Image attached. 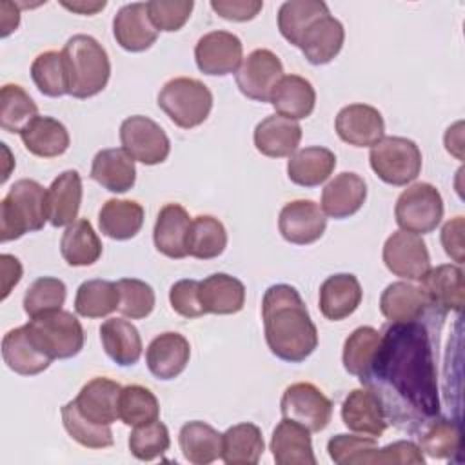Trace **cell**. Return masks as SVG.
Masks as SVG:
<instances>
[{
	"label": "cell",
	"mask_w": 465,
	"mask_h": 465,
	"mask_svg": "<svg viewBox=\"0 0 465 465\" xmlns=\"http://www.w3.org/2000/svg\"><path fill=\"white\" fill-rule=\"evenodd\" d=\"M360 381L380 396L389 421L401 427L425 423L440 412L430 340L420 322L385 325L372 365Z\"/></svg>",
	"instance_id": "obj_1"
},
{
	"label": "cell",
	"mask_w": 465,
	"mask_h": 465,
	"mask_svg": "<svg viewBox=\"0 0 465 465\" xmlns=\"http://www.w3.org/2000/svg\"><path fill=\"white\" fill-rule=\"evenodd\" d=\"M262 320L267 347L283 361L300 363L318 347V329L292 285L276 283L265 291Z\"/></svg>",
	"instance_id": "obj_2"
},
{
	"label": "cell",
	"mask_w": 465,
	"mask_h": 465,
	"mask_svg": "<svg viewBox=\"0 0 465 465\" xmlns=\"http://www.w3.org/2000/svg\"><path fill=\"white\" fill-rule=\"evenodd\" d=\"M45 222H49L47 189L31 178L15 182L0 202V242L5 243L36 232Z\"/></svg>",
	"instance_id": "obj_3"
},
{
	"label": "cell",
	"mask_w": 465,
	"mask_h": 465,
	"mask_svg": "<svg viewBox=\"0 0 465 465\" xmlns=\"http://www.w3.org/2000/svg\"><path fill=\"white\" fill-rule=\"evenodd\" d=\"M69 71V94L74 98H91L102 93L111 76L107 51L91 35L71 36L64 49Z\"/></svg>",
	"instance_id": "obj_4"
},
{
	"label": "cell",
	"mask_w": 465,
	"mask_h": 465,
	"mask_svg": "<svg viewBox=\"0 0 465 465\" xmlns=\"http://www.w3.org/2000/svg\"><path fill=\"white\" fill-rule=\"evenodd\" d=\"M24 327L31 343L51 360H67L84 349V327L69 311L58 309L35 316Z\"/></svg>",
	"instance_id": "obj_5"
},
{
	"label": "cell",
	"mask_w": 465,
	"mask_h": 465,
	"mask_svg": "<svg viewBox=\"0 0 465 465\" xmlns=\"http://www.w3.org/2000/svg\"><path fill=\"white\" fill-rule=\"evenodd\" d=\"M158 107L174 125L193 129L207 120L213 109V93L196 78L178 76L165 82L160 89Z\"/></svg>",
	"instance_id": "obj_6"
},
{
	"label": "cell",
	"mask_w": 465,
	"mask_h": 465,
	"mask_svg": "<svg viewBox=\"0 0 465 465\" xmlns=\"http://www.w3.org/2000/svg\"><path fill=\"white\" fill-rule=\"evenodd\" d=\"M421 151L403 136H383L371 147L369 163L376 176L389 185H407L421 171Z\"/></svg>",
	"instance_id": "obj_7"
},
{
	"label": "cell",
	"mask_w": 465,
	"mask_h": 465,
	"mask_svg": "<svg viewBox=\"0 0 465 465\" xmlns=\"http://www.w3.org/2000/svg\"><path fill=\"white\" fill-rule=\"evenodd\" d=\"M394 218L401 231L420 236L432 232L443 218V200L440 191L427 182L409 185L396 200Z\"/></svg>",
	"instance_id": "obj_8"
},
{
	"label": "cell",
	"mask_w": 465,
	"mask_h": 465,
	"mask_svg": "<svg viewBox=\"0 0 465 465\" xmlns=\"http://www.w3.org/2000/svg\"><path fill=\"white\" fill-rule=\"evenodd\" d=\"M122 149L134 160L145 165H156L167 160L171 142L165 131L149 116L133 114L120 125Z\"/></svg>",
	"instance_id": "obj_9"
},
{
	"label": "cell",
	"mask_w": 465,
	"mask_h": 465,
	"mask_svg": "<svg viewBox=\"0 0 465 465\" xmlns=\"http://www.w3.org/2000/svg\"><path fill=\"white\" fill-rule=\"evenodd\" d=\"M282 416L311 432L323 430L332 418V401L312 383L298 381L283 391L280 400Z\"/></svg>",
	"instance_id": "obj_10"
},
{
	"label": "cell",
	"mask_w": 465,
	"mask_h": 465,
	"mask_svg": "<svg viewBox=\"0 0 465 465\" xmlns=\"http://www.w3.org/2000/svg\"><path fill=\"white\" fill-rule=\"evenodd\" d=\"M385 267L403 280H421V276L430 269V256L427 245L420 234L409 231L392 232L381 252Z\"/></svg>",
	"instance_id": "obj_11"
},
{
	"label": "cell",
	"mask_w": 465,
	"mask_h": 465,
	"mask_svg": "<svg viewBox=\"0 0 465 465\" xmlns=\"http://www.w3.org/2000/svg\"><path fill=\"white\" fill-rule=\"evenodd\" d=\"M198 69L209 76H225L238 71L243 60L242 40L229 31H211L200 36L194 47Z\"/></svg>",
	"instance_id": "obj_12"
},
{
	"label": "cell",
	"mask_w": 465,
	"mask_h": 465,
	"mask_svg": "<svg viewBox=\"0 0 465 465\" xmlns=\"http://www.w3.org/2000/svg\"><path fill=\"white\" fill-rule=\"evenodd\" d=\"M282 76V60L271 49H254L242 60L236 71V85L243 96L254 102H269Z\"/></svg>",
	"instance_id": "obj_13"
},
{
	"label": "cell",
	"mask_w": 465,
	"mask_h": 465,
	"mask_svg": "<svg viewBox=\"0 0 465 465\" xmlns=\"http://www.w3.org/2000/svg\"><path fill=\"white\" fill-rule=\"evenodd\" d=\"M343 425L360 436L381 438L389 425V418L380 396L369 387L351 391L341 403Z\"/></svg>",
	"instance_id": "obj_14"
},
{
	"label": "cell",
	"mask_w": 465,
	"mask_h": 465,
	"mask_svg": "<svg viewBox=\"0 0 465 465\" xmlns=\"http://www.w3.org/2000/svg\"><path fill=\"white\" fill-rule=\"evenodd\" d=\"M340 140L352 147H372L385 134L381 113L367 104H349L341 107L334 120Z\"/></svg>",
	"instance_id": "obj_15"
},
{
	"label": "cell",
	"mask_w": 465,
	"mask_h": 465,
	"mask_svg": "<svg viewBox=\"0 0 465 465\" xmlns=\"http://www.w3.org/2000/svg\"><path fill=\"white\" fill-rule=\"evenodd\" d=\"M327 218L322 207L312 200H294L282 207L278 229L283 240L294 245H309L325 232Z\"/></svg>",
	"instance_id": "obj_16"
},
{
	"label": "cell",
	"mask_w": 465,
	"mask_h": 465,
	"mask_svg": "<svg viewBox=\"0 0 465 465\" xmlns=\"http://www.w3.org/2000/svg\"><path fill=\"white\" fill-rule=\"evenodd\" d=\"M113 35L116 44L125 51L142 53L149 49L156 42L158 31L149 20L145 2L122 5L113 18Z\"/></svg>",
	"instance_id": "obj_17"
},
{
	"label": "cell",
	"mask_w": 465,
	"mask_h": 465,
	"mask_svg": "<svg viewBox=\"0 0 465 465\" xmlns=\"http://www.w3.org/2000/svg\"><path fill=\"white\" fill-rule=\"evenodd\" d=\"M191 358V345L180 332H162L147 345L145 363L158 380H174L180 376Z\"/></svg>",
	"instance_id": "obj_18"
},
{
	"label": "cell",
	"mask_w": 465,
	"mask_h": 465,
	"mask_svg": "<svg viewBox=\"0 0 465 465\" xmlns=\"http://www.w3.org/2000/svg\"><path fill=\"white\" fill-rule=\"evenodd\" d=\"M193 218L182 207L180 203H167L160 209L154 229H153V240L158 252H162L167 258L182 260L189 256L187 252V242H189V231H191Z\"/></svg>",
	"instance_id": "obj_19"
},
{
	"label": "cell",
	"mask_w": 465,
	"mask_h": 465,
	"mask_svg": "<svg viewBox=\"0 0 465 465\" xmlns=\"http://www.w3.org/2000/svg\"><path fill=\"white\" fill-rule=\"evenodd\" d=\"M367 198V183L356 173L336 174L322 191V211L325 216L343 220L356 214Z\"/></svg>",
	"instance_id": "obj_20"
},
{
	"label": "cell",
	"mask_w": 465,
	"mask_h": 465,
	"mask_svg": "<svg viewBox=\"0 0 465 465\" xmlns=\"http://www.w3.org/2000/svg\"><path fill=\"white\" fill-rule=\"evenodd\" d=\"M420 289L429 300V305L440 307L441 311L460 312L463 307V271L458 265H438L429 269L421 280Z\"/></svg>",
	"instance_id": "obj_21"
},
{
	"label": "cell",
	"mask_w": 465,
	"mask_h": 465,
	"mask_svg": "<svg viewBox=\"0 0 465 465\" xmlns=\"http://www.w3.org/2000/svg\"><path fill=\"white\" fill-rule=\"evenodd\" d=\"M122 385L114 380L98 376L87 381L78 396L74 398V403L78 411L91 421L98 425H111L118 416V398H120Z\"/></svg>",
	"instance_id": "obj_22"
},
{
	"label": "cell",
	"mask_w": 465,
	"mask_h": 465,
	"mask_svg": "<svg viewBox=\"0 0 465 465\" xmlns=\"http://www.w3.org/2000/svg\"><path fill=\"white\" fill-rule=\"evenodd\" d=\"M343 40H345L343 24L338 18L331 16L329 13L318 18L303 33L298 47L302 49L309 64L325 65L338 56V53L343 47Z\"/></svg>",
	"instance_id": "obj_23"
},
{
	"label": "cell",
	"mask_w": 465,
	"mask_h": 465,
	"mask_svg": "<svg viewBox=\"0 0 465 465\" xmlns=\"http://www.w3.org/2000/svg\"><path fill=\"white\" fill-rule=\"evenodd\" d=\"M271 452L278 465H316L311 430L287 418L272 430Z\"/></svg>",
	"instance_id": "obj_24"
},
{
	"label": "cell",
	"mask_w": 465,
	"mask_h": 465,
	"mask_svg": "<svg viewBox=\"0 0 465 465\" xmlns=\"http://www.w3.org/2000/svg\"><path fill=\"white\" fill-rule=\"evenodd\" d=\"M254 147L269 158L291 156L302 140V127L296 120L271 114L254 127Z\"/></svg>",
	"instance_id": "obj_25"
},
{
	"label": "cell",
	"mask_w": 465,
	"mask_h": 465,
	"mask_svg": "<svg viewBox=\"0 0 465 465\" xmlns=\"http://www.w3.org/2000/svg\"><path fill=\"white\" fill-rule=\"evenodd\" d=\"M361 296L363 291L354 274H332L320 285V311L331 322L345 320L358 309Z\"/></svg>",
	"instance_id": "obj_26"
},
{
	"label": "cell",
	"mask_w": 465,
	"mask_h": 465,
	"mask_svg": "<svg viewBox=\"0 0 465 465\" xmlns=\"http://www.w3.org/2000/svg\"><path fill=\"white\" fill-rule=\"evenodd\" d=\"M82 203V178L78 171L60 173L47 187V218L53 227H64L76 222Z\"/></svg>",
	"instance_id": "obj_27"
},
{
	"label": "cell",
	"mask_w": 465,
	"mask_h": 465,
	"mask_svg": "<svg viewBox=\"0 0 465 465\" xmlns=\"http://www.w3.org/2000/svg\"><path fill=\"white\" fill-rule=\"evenodd\" d=\"M269 102L276 114L291 120H302L311 116L314 111L316 91L307 78L300 74H285L274 85Z\"/></svg>",
	"instance_id": "obj_28"
},
{
	"label": "cell",
	"mask_w": 465,
	"mask_h": 465,
	"mask_svg": "<svg viewBox=\"0 0 465 465\" xmlns=\"http://www.w3.org/2000/svg\"><path fill=\"white\" fill-rule=\"evenodd\" d=\"M20 140L24 147L40 158H54L69 149L71 138L62 122L53 116H35L22 131Z\"/></svg>",
	"instance_id": "obj_29"
},
{
	"label": "cell",
	"mask_w": 465,
	"mask_h": 465,
	"mask_svg": "<svg viewBox=\"0 0 465 465\" xmlns=\"http://www.w3.org/2000/svg\"><path fill=\"white\" fill-rule=\"evenodd\" d=\"M91 178L111 193H127L136 182L134 160L124 149H102L93 158Z\"/></svg>",
	"instance_id": "obj_30"
},
{
	"label": "cell",
	"mask_w": 465,
	"mask_h": 465,
	"mask_svg": "<svg viewBox=\"0 0 465 465\" xmlns=\"http://www.w3.org/2000/svg\"><path fill=\"white\" fill-rule=\"evenodd\" d=\"M336 167V154L320 145L294 151L287 162V176L302 187H316L323 183Z\"/></svg>",
	"instance_id": "obj_31"
},
{
	"label": "cell",
	"mask_w": 465,
	"mask_h": 465,
	"mask_svg": "<svg viewBox=\"0 0 465 465\" xmlns=\"http://www.w3.org/2000/svg\"><path fill=\"white\" fill-rule=\"evenodd\" d=\"M202 307L211 314H236L245 303V285L225 272H214L200 282Z\"/></svg>",
	"instance_id": "obj_32"
},
{
	"label": "cell",
	"mask_w": 465,
	"mask_h": 465,
	"mask_svg": "<svg viewBox=\"0 0 465 465\" xmlns=\"http://www.w3.org/2000/svg\"><path fill=\"white\" fill-rule=\"evenodd\" d=\"M429 300L420 287L409 282H394L380 296V311L391 323L418 322L427 311Z\"/></svg>",
	"instance_id": "obj_33"
},
{
	"label": "cell",
	"mask_w": 465,
	"mask_h": 465,
	"mask_svg": "<svg viewBox=\"0 0 465 465\" xmlns=\"http://www.w3.org/2000/svg\"><path fill=\"white\" fill-rule=\"evenodd\" d=\"M100 340L105 354L120 367L134 365L142 356L138 329L122 318H109L100 325Z\"/></svg>",
	"instance_id": "obj_34"
},
{
	"label": "cell",
	"mask_w": 465,
	"mask_h": 465,
	"mask_svg": "<svg viewBox=\"0 0 465 465\" xmlns=\"http://www.w3.org/2000/svg\"><path fill=\"white\" fill-rule=\"evenodd\" d=\"M4 363L20 376H35L51 365V358L42 354L29 340L25 327L11 329L2 338Z\"/></svg>",
	"instance_id": "obj_35"
},
{
	"label": "cell",
	"mask_w": 465,
	"mask_h": 465,
	"mask_svg": "<svg viewBox=\"0 0 465 465\" xmlns=\"http://www.w3.org/2000/svg\"><path fill=\"white\" fill-rule=\"evenodd\" d=\"M178 445L183 458L193 465H207L222 456V434L200 420L182 425Z\"/></svg>",
	"instance_id": "obj_36"
},
{
	"label": "cell",
	"mask_w": 465,
	"mask_h": 465,
	"mask_svg": "<svg viewBox=\"0 0 465 465\" xmlns=\"http://www.w3.org/2000/svg\"><path fill=\"white\" fill-rule=\"evenodd\" d=\"M265 450L263 436L254 423H238L222 434V460L227 465H256Z\"/></svg>",
	"instance_id": "obj_37"
},
{
	"label": "cell",
	"mask_w": 465,
	"mask_h": 465,
	"mask_svg": "<svg viewBox=\"0 0 465 465\" xmlns=\"http://www.w3.org/2000/svg\"><path fill=\"white\" fill-rule=\"evenodd\" d=\"M102 234L111 240L134 238L143 225V207L134 200H107L98 213Z\"/></svg>",
	"instance_id": "obj_38"
},
{
	"label": "cell",
	"mask_w": 465,
	"mask_h": 465,
	"mask_svg": "<svg viewBox=\"0 0 465 465\" xmlns=\"http://www.w3.org/2000/svg\"><path fill=\"white\" fill-rule=\"evenodd\" d=\"M60 254L71 267H87L102 256V242L91 222L80 218L67 225L60 238Z\"/></svg>",
	"instance_id": "obj_39"
},
{
	"label": "cell",
	"mask_w": 465,
	"mask_h": 465,
	"mask_svg": "<svg viewBox=\"0 0 465 465\" xmlns=\"http://www.w3.org/2000/svg\"><path fill=\"white\" fill-rule=\"evenodd\" d=\"M325 15L329 7L322 0H289L278 9V29L289 44L298 47L303 33Z\"/></svg>",
	"instance_id": "obj_40"
},
{
	"label": "cell",
	"mask_w": 465,
	"mask_h": 465,
	"mask_svg": "<svg viewBox=\"0 0 465 465\" xmlns=\"http://www.w3.org/2000/svg\"><path fill=\"white\" fill-rule=\"evenodd\" d=\"M380 340L381 332L371 325H361L354 329L343 343L341 360L345 371L361 380L372 365V360L380 347Z\"/></svg>",
	"instance_id": "obj_41"
},
{
	"label": "cell",
	"mask_w": 465,
	"mask_h": 465,
	"mask_svg": "<svg viewBox=\"0 0 465 465\" xmlns=\"http://www.w3.org/2000/svg\"><path fill=\"white\" fill-rule=\"evenodd\" d=\"M120 292L114 282L109 280H87L74 296V311L84 318H104L118 309Z\"/></svg>",
	"instance_id": "obj_42"
},
{
	"label": "cell",
	"mask_w": 465,
	"mask_h": 465,
	"mask_svg": "<svg viewBox=\"0 0 465 465\" xmlns=\"http://www.w3.org/2000/svg\"><path fill=\"white\" fill-rule=\"evenodd\" d=\"M225 247L227 231L218 218L211 214H200L193 218L187 242L189 256L198 260H213L220 256L225 251Z\"/></svg>",
	"instance_id": "obj_43"
},
{
	"label": "cell",
	"mask_w": 465,
	"mask_h": 465,
	"mask_svg": "<svg viewBox=\"0 0 465 465\" xmlns=\"http://www.w3.org/2000/svg\"><path fill=\"white\" fill-rule=\"evenodd\" d=\"M31 78L38 91L56 98L69 94V71L62 51H45L31 64Z\"/></svg>",
	"instance_id": "obj_44"
},
{
	"label": "cell",
	"mask_w": 465,
	"mask_h": 465,
	"mask_svg": "<svg viewBox=\"0 0 465 465\" xmlns=\"http://www.w3.org/2000/svg\"><path fill=\"white\" fill-rule=\"evenodd\" d=\"M461 432L456 421L447 418H432L423 423L418 436V447L430 458L447 460L460 450Z\"/></svg>",
	"instance_id": "obj_45"
},
{
	"label": "cell",
	"mask_w": 465,
	"mask_h": 465,
	"mask_svg": "<svg viewBox=\"0 0 465 465\" xmlns=\"http://www.w3.org/2000/svg\"><path fill=\"white\" fill-rule=\"evenodd\" d=\"M62 423L67 434L87 449H107L114 443L111 425H98L87 420L76 407L74 400L62 407Z\"/></svg>",
	"instance_id": "obj_46"
},
{
	"label": "cell",
	"mask_w": 465,
	"mask_h": 465,
	"mask_svg": "<svg viewBox=\"0 0 465 465\" xmlns=\"http://www.w3.org/2000/svg\"><path fill=\"white\" fill-rule=\"evenodd\" d=\"M35 116H38V107L25 89L18 84H5L0 91V127L20 134Z\"/></svg>",
	"instance_id": "obj_47"
},
{
	"label": "cell",
	"mask_w": 465,
	"mask_h": 465,
	"mask_svg": "<svg viewBox=\"0 0 465 465\" xmlns=\"http://www.w3.org/2000/svg\"><path fill=\"white\" fill-rule=\"evenodd\" d=\"M118 416L125 425L140 427L158 420L160 403L147 387L127 385L120 391Z\"/></svg>",
	"instance_id": "obj_48"
},
{
	"label": "cell",
	"mask_w": 465,
	"mask_h": 465,
	"mask_svg": "<svg viewBox=\"0 0 465 465\" xmlns=\"http://www.w3.org/2000/svg\"><path fill=\"white\" fill-rule=\"evenodd\" d=\"M67 296L65 283L53 276L36 278L24 294V311L29 318L62 309Z\"/></svg>",
	"instance_id": "obj_49"
},
{
	"label": "cell",
	"mask_w": 465,
	"mask_h": 465,
	"mask_svg": "<svg viewBox=\"0 0 465 465\" xmlns=\"http://www.w3.org/2000/svg\"><path fill=\"white\" fill-rule=\"evenodd\" d=\"M120 292L118 311L131 320L147 318L156 303L154 291L149 283L138 278H122L116 282Z\"/></svg>",
	"instance_id": "obj_50"
},
{
	"label": "cell",
	"mask_w": 465,
	"mask_h": 465,
	"mask_svg": "<svg viewBox=\"0 0 465 465\" xmlns=\"http://www.w3.org/2000/svg\"><path fill=\"white\" fill-rule=\"evenodd\" d=\"M129 450L136 460L151 461L158 456H162L171 447V438L167 427L154 420L151 423L134 427V430L129 434Z\"/></svg>",
	"instance_id": "obj_51"
},
{
	"label": "cell",
	"mask_w": 465,
	"mask_h": 465,
	"mask_svg": "<svg viewBox=\"0 0 465 465\" xmlns=\"http://www.w3.org/2000/svg\"><path fill=\"white\" fill-rule=\"evenodd\" d=\"M378 447L374 438L356 434H336L327 441V452L338 465H367L371 452Z\"/></svg>",
	"instance_id": "obj_52"
},
{
	"label": "cell",
	"mask_w": 465,
	"mask_h": 465,
	"mask_svg": "<svg viewBox=\"0 0 465 465\" xmlns=\"http://www.w3.org/2000/svg\"><path fill=\"white\" fill-rule=\"evenodd\" d=\"M147 15L156 31H178L185 25L194 7L193 0H151L145 2Z\"/></svg>",
	"instance_id": "obj_53"
},
{
	"label": "cell",
	"mask_w": 465,
	"mask_h": 465,
	"mask_svg": "<svg viewBox=\"0 0 465 465\" xmlns=\"http://www.w3.org/2000/svg\"><path fill=\"white\" fill-rule=\"evenodd\" d=\"M169 302L176 314L183 318H200L205 314L200 302V282L198 280H178L171 285Z\"/></svg>",
	"instance_id": "obj_54"
},
{
	"label": "cell",
	"mask_w": 465,
	"mask_h": 465,
	"mask_svg": "<svg viewBox=\"0 0 465 465\" xmlns=\"http://www.w3.org/2000/svg\"><path fill=\"white\" fill-rule=\"evenodd\" d=\"M369 463H387V465H423L425 463V458H423V452L420 450V447L414 443V441H409V440H400V441H394V443H389L385 447H376L369 460H367V465Z\"/></svg>",
	"instance_id": "obj_55"
},
{
	"label": "cell",
	"mask_w": 465,
	"mask_h": 465,
	"mask_svg": "<svg viewBox=\"0 0 465 465\" xmlns=\"http://www.w3.org/2000/svg\"><path fill=\"white\" fill-rule=\"evenodd\" d=\"M263 7L262 0H211V9L223 20L247 22Z\"/></svg>",
	"instance_id": "obj_56"
},
{
	"label": "cell",
	"mask_w": 465,
	"mask_h": 465,
	"mask_svg": "<svg viewBox=\"0 0 465 465\" xmlns=\"http://www.w3.org/2000/svg\"><path fill=\"white\" fill-rule=\"evenodd\" d=\"M463 216H454L441 227V245L447 256H450L456 263H463Z\"/></svg>",
	"instance_id": "obj_57"
},
{
	"label": "cell",
	"mask_w": 465,
	"mask_h": 465,
	"mask_svg": "<svg viewBox=\"0 0 465 465\" xmlns=\"http://www.w3.org/2000/svg\"><path fill=\"white\" fill-rule=\"evenodd\" d=\"M0 276H2V300L9 296L15 285L22 280V263L13 254L0 256Z\"/></svg>",
	"instance_id": "obj_58"
},
{
	"label": "cell",
	"mask_w": 465,
	"mask_h": 465,
	"mask_svg": "<svg viewBox=\"0 0 465 465\" xmlns=\"http://www.w3.org/2000/svg\"><path fill=\"white\" fill-rule=\"evenodd\" d=\"M20 24V7L15 2L4 0L0 2V36L5 38L9 36L13 31H16Z\"/></svg>",
	"instance_id": "obj_59"
},
{
	"label": "cell",
	"mask_w": 465,
	"mask_h": 465,
	"mask_svg": "<svg viewBox=\"0 0 465 465\" xmlns=\"http://www.w3.org/2000/svg\"><path fill=\"white\" fill-rule=\"evenodd\" d=\"M60 4L69 11H74L78 15H89V16L105 7V0H102V2H82L80 0V2H60Z\"/></svg>",
	"instance_id": "obj_60"
},
{
	"label": "cell",
	"mask_w": 465,
	"mask_h": 465,
	"mask_svg": "<svg viewBox=\"0 0 465 465\" xmlns=\"http://www.w3.org/2000/svg\"><path fill=\"white\" fill-rule=\"evenodd\" d=\"M463 125V124H461ZM461 125L460 129L456 131V138H452L449 133H445V149L454 154L458 160L463 158V153H461V147H463V140H461Z\"/></svg>",
	"instance_id": "obj_61"
}]
</instances>
